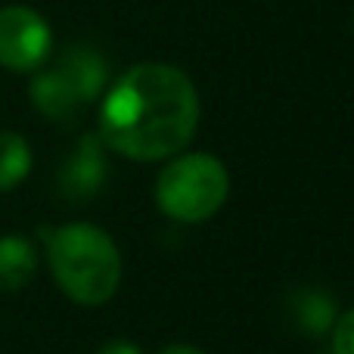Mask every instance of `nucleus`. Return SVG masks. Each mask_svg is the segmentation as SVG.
Segmentation results:
<instances>
[{
	"instance_id": "5",
	"label": "nucleus",
	"mask_w": 354,
	"mask_h": 354,
	"mask_svg": "<svg viewBox=\"0 0 354 354\" xmlns=\"http://www.w3.org/2000/svg\"><path fill=\"white\" fill-rule=\"evenodd\" d=\"M53 47L50 25L28 6L0 10V66L10 72H35L44 66Z\"/></svg>"
},
{
	"instance_id": "2",
	"label": "nucleus",
	"mask_w": 354,
	"mask_h": 354,
	"mask_svg": "<svg viewBox=\"0 0 354 354\" xmlns=\"http://www.w3.org/2000/svg\"><path fill=\"white\" fill-rule=\"evenodd\" d=\"M53 280L72 301L97 308L109 301L122 280V255L106 230L93 224H62L44 230Z\"/></svg>"
},
{
	"instance_id": "4",
	"label": "nucleus",
	"mask_w": 354,
	"mask_h": 354,
	"mask_svg": "<svg viewBox=\"0 0 354 354\" xmlns=\"http://www.w3.org/2000/svg\"><path fill=\"white\" fill-rule=\"evenodd\" d=\"M106 84V66L93 50L75 47L31 81V103L53 122H72L84 103L100 97Z\"/></svg>"
},
{
	"instance_id": "10",
	"label": "nucleus",
	"mask_w": 354,
	"mask_h": 354,
	"mask_svg": "<svg viewBox=\"0 0 354 354\" xmlns=\"http://www.w3.org/2000/svg\"><path fill=\"white\" fill-rule=\"evenodd\" d=\"M333 354H354V308L333 326Z\"/></svg>"
},
{
	"instance_id": "1",
	"label": "nucleus",
	"mask_w": 354,
	"mask_h": 354,
	"mask_svg": "<svg viewBox=\"0 0 354 354\" xmlns=\"http://www.w3.org/2000/svg\"><path fill=\"white\" fill-rule=\"evenodd\" d=\"M199 97L180 68L165 62L134 66L112 84L100 109V140L137 162L177 156L196 134Z\"/></svg>"
},
{
	"instance_id": "12",
	"label": "nucleus",
	"mask_w": 354,
	"mask_h": 354,
	"mask_svg": "<svg viewBox=\"0 0 354 354\" xmlns=\"http://www.w3.org/2000/svg\"><path fill=\"white\" fill-rule=\"evenodd\" d=\"M159 354H205V351L193 348V345H168V348H162Z\"/></svg>"
},
{
	"instance_id": "7",
	"label": "nucleus",
	"mask_w": 354,
	"mask_h": 354,
	"mask_svg": "<svg viewBox=\"0 0 354 354\" xmlns=\"http://www.w3.org/2000/svg\"><path fill=\"white\" fill-rule=\"evenodd\" d=\"M37 270V252L25 236L0 239V292H19Z\"/></svg>"
},
{
	"instance_id": "11",
	"label": "nucleus",
	"mask_w": 354,
	"mask_h": 354,
	"mask_svg": "<svg viewBox=\"0 0 354 354\" xmlns=\"http://www.w3.org/2000/svg\"><path fill=\"white\" fill-rule=\"evenodd\" d=\"M97 354H143V351L137 348L134 342H124V339H118V342H106Z\"/></svg>"
},
{
	"instance_id": "6",
	"label": "nucleus",
	"mask_w": 354,
	"mask_h": 354,
	"mask_svg": "<svg viewBox=\"0 0 354 354\" xmlns=\"http://www.w3.org/2000/svg\"><path fill=\"white\" fill-rule=\"evenodd\" d=\"M100 137H84L78 143L68 162L62 165L59 183L62 193L68 199H91L106 180V162H103V149H100Z\"/></svg>"
},
{
	"instance_id": "3",
	"label": "nucleus",
	"mask_w": 354,
	"mask_h": 354,
	"mask_svg": "<svg viewBox=\"0 0 354 354\" xmlns=\"http://www.w3.org/2000/svg\"><path fill=\"white\" fill-rule=\"evenodd\" d=\"M230 193V174L208 153H187L171 159L156 180V202L168 218L199 224L218 214Z\"/></svg>"
},
{
	"instance_id": "8",
	"label": "nucleus",
	"mask_w": 354,
	"mask_h": 354,
	"mask_svg": "<svg viewBox=\"0 0 354 354\" xmlns=\"http://www.w3.org/2000/svg\"><path fill=\"white\" fill-rule=\"evenodd\" d=\"M31 171V147L16 131H0V193L12 189Z\"/></svg>"
},
{
	"instance_id": "9",
	"label": "nucleus",
	"mask_w": 354,
	"mask_h": 354,
	"mask_svg": "<svg viewBox=\"0 0 354 354\" xmlns=\"http://www.w3.org/2000/svg\"><path fill=\"white\" fill-rule=\"evenodd\" d=\"M299 320L305 333L320 336V333H326L333 326V301L320 292H305L299 305Z\"/></svg>"
}]
</instances>
